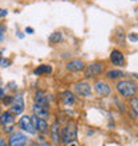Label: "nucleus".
<instances>
[{
  "instance_id": "f257e3e1",
  "label": "nucleus",
  "mask_w": 138,
  "mask_h": 146,
  "mask_svg": "<svg viewBox=\"0 0 138 146\" xmlns=\"http://www.w3.org/2000/svg\"><path fill=\"white\" fill-rule=\"evenodd\" d=\"M117 90L122 97H133L138 90V85L131 80H122L117 82Z\"/></svg>"
},
{
  "instance_id": "f03ea898",
  "label": "nucleus",
  "mask_w": 138,
  "mask_h": 146,
  "mask_svg": "<svg viewBox=\"0 0 138 146\" xmlns=\"http://www.w3.org/2000/svg\"><path fill=\"white\" fill-rule=\"evenodd\" d=\"M61 138H62V142H65V143H70V142H73V141L77 138V126H76V123L69 122L68 125L64 127L62 134H61Z\"/></svg>"
},
{
  "instance_id": "7ed1b4c3",
  "label": "nucleus",
  "mask_w": 138,
  "mask_h": 146,
  "mask_svg": "<svg viewBox=\"0 0 138 146\" xmlns=\"http://www.w3.org/2000/svg\"><path fill=\"white\" fill-rule=\"evenodd\" d=\"M85 69V77L86 78H93V77H97L100 76L101 73H102V65H101L100 62H93V64H89Z\"/></svg>"
},
{
  "instance_id": "20e7f679",
  "label": "nucleus",
  "mask_w": 138,
  "mask_h": 146,
  "mask_svg": "<svg viewBox=\"0 0 138 146\" xmlns=\"http://www.w3.org/2000/svg\"><path fill=\"white\" fill-rule=\"evenodd\" d=\"M8 145L9 146H25L27 145V137L21 131H13L11 134V137H9Z\"/></svg>"
},
{
  "instance_id": "39448f33",
  "label": "nucleus",
  "mask_w": 138,
  "mask_h": 146,
  "mask_svg": "<svg viewBox=\"0 0 138 146\" xmlns=\"http://www.w3.org/2000/svg\"><path fill=\"white\" fill-rule=\"evenodd\" d=\"M24 110V100H23V96L21 94H16L12 100V104H11V113H13L15 115H19L21 114Z\"/></svg>"
},
{
  "instance_id": "423d86ee",
  "label": "nucleus",
  "mask_w": 138,
  "mask_h": 146,
  "mask_svg": "<svg viewBox=\"0 0 138 146\" xmlns=\"http://www.w3.org/2000/svg\"><path fill=\"white\" fill-rule=\"evenodd\" d=\"M19 126L21 127V130L27 131L28 134H34L36 133V129L33 126V122H32V118L28 117V115H23L19 121Z\"/></svg>"
},
{
  "instance_id": "0eeeda50",
  "label": "nucleus",
  "mask_w": 138,
  "mask_h": 146,
  "mask_svg": "<svg viewBox=\"0 0 138 146\" xmlns=\"http://www.w3.org/2000/svg\"><path fill=\"white\" fill-rule=\"evenodd\" d=\"M74 90H76L77 94H80V96H82V97H89L90 93H92L90 85H89L88 82H85V81H81V82L74 85Z\"/></svg>"
},
{
  "instance_id": "6e6552de",
  "label": "nucleus",
  "mask_w": 138,
  "mask_h": 146,
  "mask_svg": "<svg viewBox=\"0 0 138 146\" xmlns=\"http://www.w3.org/2000/svg\"><path fill=\"white\" fill-rule=\"evenodd\" d=\"M33 114L38 118H44L49 117V106H44L40 104H34L33 105Z\"/></svg>"
},
{
  "instance_id": "1a4fd4ad",
  "label": "nucleus",
  "mask_w": 138,
  "mask_h": 146,
  "mask_svg": "<svg viewBox=\"0 0 138 146\" xmlns=\"http://www.w3.org/2000/svg\"><path fill=\"white\" fill-rule=\"evenodd\" d=\"M31 118H32V122H33L34 129H36L37 131L44 133V131L48 130V122H46L44 118H38V117H36V115H33V117H31Z\"/></svg>"
},
{
  "instance_id": "9d476101",
  "label": "nucleus",
  "mask_w": 138,
  "mask_h": 146,
  "mask_svg": "<svg viewBox=\"0 0 138 146\" xmlns=\"http://www.w3.org/2000/svg\"><path fill=\"white\" fill-rule=\"evenodd\" d=\"M94 90L97 92V94H100V96H102V97L110 94L109 85H107L106 82H104V81H97L96 84H94Z\"/></svg>"
},
{
  "instance_id": "9b49d317",
  "label": "nucleus",
  "mask_w": 138,
  "mask_h": 146,
  "mask_svg": "<svg viewBox=\"0 0 138 146\" xmlns=\"http://www.w3.org/2000/svg\"><path fill=\"white\" fill-rule=\"evenodd\" d=\"M85 68V64L81 61L80 58H73L66 64V69L70 72H80Z\"/></svg>"
},
{
  "instance_id": "f8f14e48",
  "label": "nucleus",
  "mask_w": 138,
  "mask_h": 146,
  "mask_svg": "<svg viewBox=\"0 0 138 146\" xmlns=\"http://www.w3.org/2000/svg\"><path fill=\"white\" fill-rule=\"evenodd\" d=\"M110 60H111V62L117 66H123V64H125V57H123L122 52H119V50H117V49L111 50Z\"/></svg>"
},
{
  "instance_id": "ddd939ff",
  "label": "nucleus",
  "mask_w": 138,
  "mask_h": 146,
  "mask_svg": "<svg viewBox=\"0 0 138 146\" xmlns=\"http://www.w3.org/2000/svg\"><path fill=\"white\" fill-rule=\"evenodd\" d=\"M15 122V114L11 113V111H5V113H1L0 114V123L3 126H11Z\"/></svg>"
},
{
  "instance_id": "4468645a",
  "label": "nucleus",
  "mask_w": 138,
  "mask_h": 146,
  "mask_svg": "<svg viewBox=\"0 0 138 146\" xmlns=\"http://www.w3.org/2000/svg\"><path fill=\"white\" fill-rule=\"evenodd\" d=\"M50 137H52V141H53L54 145H58L61 142V135H60V125L57 122H54L52 126H50Z\"/></svg>"
},
{
  "instance_id": "2eb2a0df",
  "label": "nucleus",
  "mask_w": 138,
  "mask_h": 146,
  "mask_svg": "<svg viewBox=\"0 0 138 146\" xmlns=\"http://www.w3.org/2000/svg\"><path fill=\"white\" fill-rule=\"evenodd\" d=\"M34 104H40L44 105V106H49V98L42 90H38L36 94H34Z\"/></svg>"
},
{
  "instance_id": "dca6fc26",
  "label": "nucleus",
  "mask_w": 138,
  "mask_h": 146,
  "mask_svg": "<svg viewBox=\"0 0 138 146\" xmlns=\"http://www.w3.org/2000/svg\"><path fill=\"white\" fill-rule=\"evenodd\" d=\"M61 100H62V102H64L65 106H72V105L74 104V96H73L72 92H69V90H66V92L62 93Z\"/></svg>"
},
{
  "instance_id": "f3484780",
  "label": "nucleus",
  "mask_w": 138,
  "mask_h": 146,
  "mask_svg": "<svg viewBox=\"0 0 138 146\" xmlns=\"http://www.w3.org/2000/svg\"><path fill=\"white\" fill-rule=\"evenodd\" d=\"M50 72H52V66L48 65V64H42V65L37 66L33 73L36 76H42V74H49Z\"/></svg>"
},
{
  "instance_id": "a211bd4d",
  "label": "nucleus",
  "mask_w": 138,
  "mask_h": 146,
  "mask_svg": "<svg viewBox=\"0 0 138 146\" xmlns=\"http://www.w3.org/2000/svg\"><path fill=\"white\" fill-rule=\"evenodd\" d=\"M61 38H62L61 32H53V33L49 36V41L52 42V44H57V42L61 41Z\"/></svg>"
},
{
  "instance_id": "6ab92c4d",
  "label": "nucleus",
  "mask_w": 138,
  "mask_h": 146,
  "mask_svg": "<svg viewBox=\"0 0 138 146\" xmlns=\"http://www.w3.org/2000/svg\"><path fill=\"white\" fill-rule=\"evenodd\" d=\"M123 76V73L121 72V70H109L107 72V77L109 78H111V80H115V78H121V77Z\"/></svg>"
},
{
  "instance_id": "aec40b11",
  "label": "nucleus",
  "mask_w": 138,
  "mask_h": 146,
  "mask_svg": "<svg viewBox=\"0 0 138 146\" xmlns=\"http://www.w3.org/2000/svg\"><path fill=\"white\" fill-rule=\"evenodd\" d=\"M130 106H131V111H134V114L138 115V98H131Z\"/></svg>"
},
{
  "instance_id": "412c9836",
  "label": "nucleus",
  "mask_w": 138,
  "mask_h": 146,
  "mask_svg": "<svg viewBox=\"0 0 138 146\" xmlns=\"http://www.w3.org/2000/svg\"><path fill=\"white\" fill-rule=\"evenodd\" d=\"M4 37H5V25L0 23V41H3Z\"/></svg>"
},
{
  "instance_id": "4be33fe9",
  "label": "nucleus",
  "mask_w": 138,
  "mask_h": 146,
  "mask_svg": "<svg viewBox=\"0 0 138 146\" xmlns=\"http://www.w3.org/2000/svg\"><path fill=\"white\" fill-rule=\"evenodd\" d=\"M12 100H13V97L5 96V97H3V104L4 105H11L12 104Z\"/></svg>"
},
{
  "instance_id": "5701e85b",
  "label": "nucleus",
  "mask_w": 138,
  "mask_h": 146,
  "mask_svg": "<svg viewBox=\"0 0 138 146\" xmlns=\"http://www.w3.org/2000/svg\"><path fill=\"white\" fill-rule=\"evenodd\" d=\"M0 66H3V68L9 66V60L8 58H0Z\"/></svg>"
},
{
  "instance_id": "b1692460",
  "label": "nucleus",
  "mask_w": 138,
  "mask_h": 146,
  "mask_svg": "<svg viewBox=\"0 0 138 146\" xmlns=\"http://www.w3.org/2000/svg\"><path fill=\"white\" fill-rule=\"evenodd\" d=\"M7 9H1V8H0V17H5V16H7Z\"/></svg>"
},
{
  "instance_id": "393cba45",
  "label": "nucleus",
  "mask_w": 138,
  "mask_h": 146,
  "mask_svg": "<svg viewBox=\"0 0 138 146\" xmlns=\"http://www.w3.org/2000/svg\"><path fill=\"white\" fill-rule=\"evenodd\" d=\"M0 146H8L5 138H3V137H0Z\"/></svg>"
},
{
  "instance_id": "a878e982",
  "label": "nucleus",
  "mask_w": 138,
  "mask_h": 146,
  "mask_svg": "<svg viewBox=\"0 0 138 146\" xmlns=\"http://www.w3.org/2000/svg\"><path fill=\"white\" fill-rule=\"evenodd\" d=\"M129 38H130L131 41H137V40H138V35H133V33H131V35H129Z\"/></svg>"
},
{
  "instance_id": "bb28decb",
  "label": "nucleus",
  "mask_w": 138,
  "mask_h": 146,
  "mask_svg": "<svg viewBox=\"0 0 138 146\" xmlns=\"http://www.w3.org/2000/svg\"><path fill=\"white\" fill-rule=\"evenodd\" d=\"M25 32H27V33H29V35H32V33H33V28H31V27L25 28Z\"/></svg>"
},
{
  "instance_id": "cd10ccee",
  "label": "nucleus",
  "mask_w": 138,
  "mask_h": 146,
  "mask_svg": "<svg viewBox=\"0 0 138 146\" xmlns=\"http://www.w3.org/2000/svg\"><path fill=\"white\" fill-rule=\"evenodd\" d=\"M3 97H4V90L0 88V98H3Z\"/></svg>"
},
{
  "instance_id": "c85d7f7f",
  "label": "nucleus",
  "mask_w": 138,
  "mask_h": 146,
  "mask_svg": "<svg viewBox=\"0 0 138 146\" xmlns=\"http://www.w3.org/2000/svg\"><path fill=\"white\" fill-rule=\"evenodd\" d=\"M70 146H76V145H74V143H72V142H70Z\"/></svg>"
},
{
  "instance_id": "c756f323",
  "label": "nucleus",
  "mask_w": 138,
  "mask_h": 146,
  "mask_svg": "<svg viewBox=\"0 0 138 146\" xmlns=\"http://www.w3.org/2000/svg\"><path fill=\"white\" fill-rule=\"evenodd\" d=\"M0 114H1V106H0Z\"/></svg>"
},
{
  "instance_id": "7c9ffc66",
  "label": "nucleus",
  "mask_w": 138,
  "mask_h": 146,
  "mask_svg": "<svg viewBox=\"0 0 138 146\" xmlns=\"http://www.w3.org/2000/svg\"><path fill=\"white\" fill-rule=\"evenodd\" d=\"M0 58H1V53H0Z\"/></svg>"
}]
</instances>
